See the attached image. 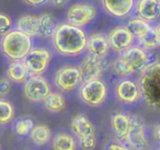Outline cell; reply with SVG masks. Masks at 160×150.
<instances>
[{
	"mask_svg": "<svg viewBox=\"0 0 160 150\" xmlns=\"http://www.w3.org/2000/svg\"><path fill=\"white\" fill-rule=\"evenodd\" d=\"M49 1H51V2L55 6V7L62 8V7H64V6L66 5L68 0H49Z\"/></svg>",
	"mask_w": 160,
	"mask_h": 150,
	"instance_id": "836d02e7",
	"label": "cell"
},
{
	"mask_svg": "<svg viewBox=\"0 0 160 150\" xmlns=\"http://www.w3.org/2000/svg\"><path fill=\"white\" fill-rule=\"evenodd\" d=\"M79 70L85 82L91 81V80H98L103 72L102 59L93 55L87 56L83 59Z\"/></svg>",
	"mask_w": 160,
	"mask_h": 150,
	"instance_id": "7c38bea8",
	"label": "cell"
},
{
	"mask_svg": "<svg viewBox=\"0 0 160 150\" xmlns=\"http://www.w3.org/2000/svg\"><path fill=\"white\" fill-rule=\"evenodd\" d=\"M90 55L97 56L99 58H102L109 53L110 44L108 38H105L103 34L96 33L89 36L87 40V47Z\"/></svg>",
	"mask_w": 160,
	"mask_h": 150,
	"instance_id": "e0dca14e",
	"label": "cell"
},
{
	"mask_svg": "<svg viewBox=\"0 0 160 150\" xmlns=\"http://www.w3.org/2000/svg\"><path fill=\"white\" fill-rule=\"evenodd\" d=\"M1 48L3 54L10 59L16 62L24 59L32 49L31 38L18 30H12L3 36L1 41Z\"/></svg>",
	"mask_w": 160,
	"mask_h": 150,
	"instance_id": "277c9868",
	"label": "cell"
},
{
	"mask_svg": "<svg viewBox=\"0 0 160 150\" xmlns=\"http://www.w3.org/2000/svg\"><path fill=\"white\" fill-rule=\"evenodd\" d=\"M126 140L136 150L144 149L148 143L145 135L144 124L137 116L131 117V124L126 135Z\"/></svg>",
	"mask_w": 160,
	"mask_h": 150,
	"instance_id": "30bf717a",
	"label": "cell"
},
{
	"mask_svg": "<svg viewBox=\"0 0 160 150\" xmlns=\"http://www.w3.org/2000/svg\"><path fill=\"white\" fill-rule=\"evenodd\" d=\"M30 136L34 143L38 146H43L47 143L51 138V129L46 125H36L32 128Z\"/></svg>",
	"mask_w": 160,
	"mask_h": 150,
	"instance_id": "cb8c5ba5",
	"label": "cell"
},
{
	"mask_svg": "<svg viewBox=\"0 0 160 150\" xmlns=\"http://www.w3.org/2000/svg\"><path fill=\"white\" fill-rule=\"evenodd\" d=\"M44 106L47 111L54 113L62 112L66 106V101L65 98L60 93L57 92H51L47 98L44 100Z\"/></svg>",
	"mask_w": 160,
	"mask_h": 150,
	"instance_id": "44dd1931",
	"label": "cell"
},
{
	"mask_svg": "<svg viewBox=\"0 0 160 150\" xmlns=\"http://www.w3.org/2000/svg\"><path fill=\"white\" fill-rule=\"evenodd\" d=\"M87 35L81 28L69 23L57 25L53 35V44L59 54L65 56H77L87 47Z\"/></svg>",
	"mask_w": 160,
	"mask_h": 150,
	"instance_id": "6da1fadb",
	"label": "cell"
},
{
	"mask_svg": "<svg viewBox=\"0 0 160 150\" xmlns=\"http://www.w3.org/2000/svg\"><path fill=\"white\" fill-rule=\"evenodd\" d=\"M70 127L73 134L78 137V139L96 136V130H94L93 125L85 115H76L71 119Z\"/></svg>",
	"mask_w": 160,
	"mask_h": 150,
	"instance_id": "2e32d148",
	"label": "cell"
},
{
	"mask_svg": "<svg viewBox=\"0 0 160 150\" xmlns=\"http://www.w3.org/2000/svg\"><path fill=\"white\" fill-rule=\"evenodd\" d=\"M97 16V10L93 6L88 3H73L68 8L67 21L69 24L77 28H82L89 24Z\"/></svg>",
	"mask_w": 160,
	"mask_h": 150,
	"instance_id": "8992f818",
	"label": "cell"
},
{
	"mask_svg": "<svg viewBox=\"0 0 160 150\" xmlns=\"http://www.w3.org/2000/svg\"><path fill=\"white\" fill-rule=\"evenodd\" d=\"M14 108L10 102L0 99V124H8L13 119Z\"/></svg>",
	"mask_w": 160,
	"mask_h": 150,
	"instance_id": "4316f807",
	"label": "cell"
},
{
	"mask_svg": "<svg viewBox=\"0 0 160 150\" xmlns=\"http://www.w3.org/2000/svg\"><path fill=\"white\" fill-rule=\"evenodd\" d=\"M136 12L145 21H155L160 16V0H138Z\"/></svg>",
	"mask_w": 160,
	"mask_h": 150,
	"instance_id": "5bb4252c",
	"label": "cell"
},
{
	"mask_svg": "<svg viewBox=\"0 0 160 150\" xmlns=\"http://www.w3.org/2000/svg\"><path fill=\"white\" fill-rule=\"evenodd\" d=\"M135 36L127 30L126 27H118L110 32L108 36L110 47L116 52H124L134 42Z\"/></svg>",
	"mask_w": 160,
	"mask_h": 150,
	"instance_id": "8fae6325",
	"label": "cell"
},
{
	"mask_svg": "<svg viewBox=\"0 0 160 150\" xmlns=\"http://www.w3.org/2000/svg\"><path fill=\"white\" fill-rule=\"evenodd\" d=\"M23 1L30 6H41L43 3L47 2L48 0H23Z\"/></svg>",
	"mask_w": 160,
	"mask_h": 150,
	"instance_id": "1f68e13d",
	"label": "cell"
},
{
	"mask_svg": "<svg viewBox=\"0 0 160 150\" xmlns=\"http://www.w3.org/2000/svg\"><path fill=\"white\" fill-rule=\"evenodd\" d=\"M126 28L134 36L139 38V36H142V34H145L146 32H148L151 29V25L149 24V22L145 21L144 19L135 18V19H131L127 22Z\"/></svg>",
	"mask_w": 160,
	"mask_h": 150,
	"instance_id": "d4e9b609",
	"label": "cell"
},
{
	"mask_svg": "<svg viewBox=\"0 0 160 150\" xmlns=\"http://www.w3.org/2000/svg\"><path fill=\"white\" fill-rule=\"evenodd\" d=\"M137 38L139 41V44L145 49H155L157 47H159L160 45L158 34L156 32V29H153V28H151L148 32H146V33L142 34V36H139Z\"/></svg>",
	"mask_w": 160,
	"mask_h": 150,
	"instance_id": "484cf974",
	"label": "cell"
},
{
	"mask_svg": "<svg viewBox=\"0 0 160 150\" xmlns=\"http://www.w3.org/2000/svg\"><path fill=\"white\" fill-rule=\"evenodd\" d=\"M138 84L147 105L160 111V62L147 66L142 70Z\"/></svg>",
	"mask_w": 160,
	"mask_h": 150,
	"instance_id": "7a4b0ae2",
	"label": "cell"
},
{
	"mask_svg": "<svg viewBox=\"0 0 160 150\" xmlns=\"http://www.w3.org/2000/svg\"><path fill=\"white\" fill-rule=\"evenodd\" d=\"M115 94L123 103H135L142 97L139 84L132 80H122L115 88Z\"/></svg>",
	"mask_w": 160,
	"mask_h": 150,
	"instance_id": "4fadbf2b",
	"label": "cell"
},
{
	"mask_svg": "<svg viewBox=\"0 0 160 150\" xmlns=\"http://www.w3.org/2000/svg\"><path fill=\"white\" fill-rule=\"evenodd\" d=\"M34 127L33 121L30 118H24V119H20V121L17 122L16 126V132L20 136H27L28 134H30L32 130V128Z\"/></svg>",
	"mask_w": 160,
	"mask_h": 150,
	"instance_id": "83f0119b",
	"label": "cell"
},
{
	"mask_svg": "<svg viewBox=\"0 0 160 150\" xmlns=\"http://www.w3.org/2000/svg\"><path fill=\"white\" fill-rule=\"evenodd\" d=\"M156 32H157V34H158V38H159V42H160V24L158 25L157 28H156Z\"/></svg>",
	"mask_w": 160,
	"mask_h": 150,
	"instance_id": "d590c367",
	"label": "cell"
},
{
	"mask_svg": "<svg viewBox=\"0 0 160 150\" xmlns=\"http://www.w3.org/2000/svg\"><path fill=\"white\" fill-rule=\"evenodd\" d=\"M51 60V54L46 48H32L23 59L28 71L33 75H40L46 70Z\"/></svg>",
	"mask_w": 160,
	"mask_h": 150,
	"instance_id": "ba28073f",
	"label": "cell"
},
{
	"mask_svg": "<svg viewBox=\"0 0 160 150\" xmlns=\"http://www.w3.org/2000/svg\"><path fill=\"white\" fill-rule=\"evenodd\" d=\"M17 30L30 38L40 35V19L33 14H24L17 21Z\"/></svg>",
	"mask_w": 160,
	"mask_h": 150,
	"instance_id": "ac0fdd59",
	"label": "cell"
},
{
	"mask_svg": "<svg viewBox=\"0 0 160 150\" xmlns=\"http://www.w3.org/2000/svg\"><path fill=\"white\" fill-rule=\"evenodd\" d=\"M107 94L108 89L100 79L85 82L80 89V97L82 101L92 106L102 104L107 99Z\"/></svg>",
	"mask_w": 160,
	"mask_h": 150,
	"instance_id": "5b68a950",
	"label": "cell"
},
{
	"mask_svg": "<svg viewBox=\"0 0 160 150\" xmlns=\"http://www.w3.org/2000/svg\"><path fill=\"white\" fill-rule=\"evenodd\" d=\"M129 124H131V117L126 114H123V113H116L111 118V125L113 128V132L121 139H126Z\"/></svg>",
	"mask_w": 160,
	"mask_h": 150,
	"instance_id": "d6986e66",
	"label": "cell"
},
{
	"mask_svg": "<svg viewBox=\"0 0 160 150\" xmlns=\"http://www.w3.org/2000/svg\"><path fill=\"white\" fill-rule=\"evenodd\" d=\"M148 64V56L142 48L131 46L123 52L118 60L114 62V71L118 76H128L144 70Z\"/></svg>",
	"mask_w": 160,
	"mask_h": 150,
	"instance_id": "3957f363",
	"label": "cell"
},
{
	"mask_svg": "<svg viewBox=\"0 0 160 150\" xmlns=\"http://www.w3.org/2000/svg\"><path fill=\"white\" fill-rule=\"evenodd\" d=\"M155 136H156V139L159 141L160 143V125H158L156 127V130H155Z\"/></svg>",
	"mask_w": 160,
	"mask_h": 150,
	"instance_id": "e575fe53",
	"label": "cell"
},
{
	"mask_svg": "<svg viewBox=\"0 0 160 150\" xmlns=\"http://www.w3.org/2000/svg\"><path fill=\"white\" fill-rule=\"evenodd\" d=\"M12 27V21L10 17L5 13H0V35H6Z\"/></svg>",
	"mask_w": 160,
	"mask_h": 150,
	"instance_id": "f1b7e54d",
	"label": "cell"
},
{
	"mask_svg": "<svg viewBox=\"0 0 160 150\" xmlns=\"http://www.w3.org/2000/svg\"><path fill=\"white\" fill-rule=\"evenodd\" d=\"M51 93V87L45 78L38 75H33L25 80L24 95L32 102H44Z\"/></svg>",
	"mask_w": 160,
	"mask_h": 150,
	"instance_id": "52a82bcc",
	"label": "cell"
},
{
	"mask_svg": "<svg viewBox=\"0 0 160 150\" xmlns=\"http://www.w3.org/2000/svg\"><path fill=\"white\" fill-rule=\"evenodd\" d=\"M38 19H40V35L43 38H53L57 28L53 16L49 13H44L38 17Z\"/></svg>",
	"mask_w": 160,
	"mask_h": 150,
	"instance_id": "7402d4cb",
	"label": "cell"
},
{
	"mask_svg": "<svg viewBox=\"0 0 160 150\" xmlns=\"http://www.w3.org/2000/svg\"><path fill=\"white\" fill-rule=\"evenodd\" d=\"M82 81L79 68L66 66L60 68L55 75V83L60 90L71 91Z\"/></svg>",
	"mask_w": 160,
	"mask_h": 150,
	"instance_id": "9c48e42d",
	"label": "cell"
},
{
	"mask_svg": "<svg viewBox=\"0 0 160 150\" xmlns=\"http://www.w3.org/2000/svg\"><path fill=\"white\" fill-rule=\"evenodd\" d=\"M108 13L115 18H124L134 8L135 0H102Z\"/></svg>",
	"mask_w": 160,
	"mask_h": 150,
	"instance_id": "9a60e30c",
	"label": "cell"
},
{
	"mask_svg": "<svg viewBox=\"0 0 160 150\" xmlns=\"http://www.w3.org/2000/svg\"><path fill=\"white\" fill-rule=\"evenodd\" d=\"M28 69L25 65L20 60L13 62L10 64V66L7 69V76L10 80L13 82H23L27 80L28 77Z\"/></svg>",
	"mask_w": 160,
	"mask_h": 150,
	"instance_id": "ffe728a7",
	"label": "cell"
},
{
	"mask_svg": "<svg viewBox=\"0 0 160 150\" xmlns=\"http://www.w3.org/2000/svg\"><path fill=\"white\" fill-rule=\"evenodd\" d=\"M54 150H76V141L70 135L59 132L53 139Z\"/></svg>",
	"mask_w": 160,
	"mask_h": 150,
	"instance_id": "603a6c76",
	"label": "cell"
},
{
	"mask_svg": "<svg viewBox=\"0 0 160 150\" xmlns=\"http://www.w3.org/2000/svg\"><path fill=\"white\" fill-rule=\"evenodd\" d=\"M108 150H129V149L122 145H118V143H111L108 147Z\"/></svg>",
	"mask_w": 160,
	"mask_h": 150,
	"instance_id": "d6a6232c",
	"label": "cell"
},
{
	"mask_svg": "<svg viewBox=\"0 0 160 150\" xmlns=\"http://www.w3.org/2000/svg\"><path fill=\"white\" fill-rule=\"evenodd\" d=\"M96 136L94 137H87V138L79 139L80 146L85 150H92L96 147Z\"/></svg>",
	"mask_w": 160,
	"mask_h": 150,
	"instance_id": "f546056e",
	"label": "cell"
},
{
	"mask_svg": "<svg viewBox=\"0 0 160 150\" xmlns=\"http://www.w3.org/2000/svg\"><path fill=\"white\" fill-rule=\"evenodd\" d=\"M11 89V84H10V80L7 78L0 77V95H6L10 92Z\"/></svg>",
	"mask_w": 160,
	"mask_h": 150,
	"instance_id": "4dcf8cb0",
	"label": "cell"
}]
</instances>
